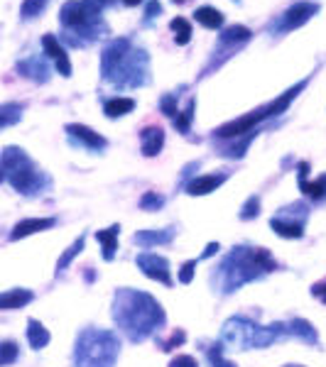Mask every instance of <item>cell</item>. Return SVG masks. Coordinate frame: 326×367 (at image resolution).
Returning <instances> with one entry per match:
<instances>
[{"label": "cell", "mask_w": 326, "mask_h": 367, "mask_svg": "<svg viewBox=\"0 0 326 367\" xmlns=\"http://www.w3.org/2000/svg\"><path fill=\"white\" fill-rule=\"evenodd\" d=\"M270 228L278 233L280 237H290V240H297L304 235V223L302 221H283V218H273Z\"/></svg>", "instance_id": "obj_17"}, {"label": "cell", "mask_w": 326, "mask_h": 367, "mask_svg": "<svg viewBox=\"0 0 326 367\" xmlns=\"http://www.w3.org/2000/svg\"><path fill=\"white\" fill-rule=\"evenodd\" d=\"M175 98H162V111H165V116L167 118H177V111H175Z\"/></svg>", "instance_id": "obj_36"}, {"label": "cell", "mask_w": 326, "mask_h": 367, "mask_svg": "<svg viewBox=\"0 0 326 367\" xmlns=\"http://www.w3.org/2000/svg\"><path fill=\"white\" fill-rule=\"evenodd\" d=\"M285 333L283 326H255L245 319H231L226 321L224 333H221V348L229 350H250V348H268Z\"/></svg>", "instance_id": "obj_4"}, {"label": "cell", "mask_w": 326, "mask_h": 367, "mask_svg": "<svg viewBox=\"0 0 326 367\" xmlns=\"http://www.w3.org/2000/svg\"><path fill=\"white\" fill-rule=\"evenodd\" d=\"M224 181H226L224 174H204L186 186V193H189V196H206V193L216 191Z\"/></svg>", "instance_id": "obj_11"}, {"label": "cell", "mask_w": 326, "mask_h": 367, "mask_svg": "<svg viewBox=\"0 0 326 367\" xmlns=\"http://www.w3.org/2000/svg\"><path fill=\"white\" fill-rule=\"evenodd\" d=\"M170 367H199V365H196V360L189 358V355H177L170 363Z\"/></svg>", "instance_id": "obj_34"}, {"label": "cell", "mask_w": 326, "mask_h": 367, "mask_svg": "<svg viewBox=\"0 0 326 367\" xmlns=\"http://www.w3.org/2000/svg\"><path fill=\"white\" fill-rule=\"evenodd\" d=\"M49 338H52V335H49V331L44 328V326L39 324V321H34V319L27 321V340H29V348H32V350H42L44 345L49 343Z\"/></svg>", "instance_id": "obj_19"}, {"label": "cell", "mask_w": 326, "mask_h": 367, "mask_svg": "<svg viewBox=\"0 0 326 367\" xmlns=\"http://www.w3.org/2000/svg\"><path fill=\"white\" fill-rule=\"evenodd\" d=\"M88 15H91V8H88L86 3L74 0V3H67L62 8V22L64 25H83L88 20Z\"/></svg>", "instance_id": "obj_16"}, {"label": "cell", "mask_w": 326, "mask_h": 367, "mask_svg": "<svg viewBox=\"0 0 326 367\" xmlns=\"http://www.w3.org/2000/svg\"><path fill=\"white\" fill-rule=\"evenodd\" d=\"M32 301V291L29 289H10L0 294V311H15L22 309Z\"/></svg>", "instance_id": "obj_12"}, {"label": "cell", "mask_w": 326, "mask_h": 367, "mask_svg": "<svg viewBox=\"0 0 326 367\" xmlns=\"http://www.w3.org/2000/svg\"><path fill=\"white\" fill-rule=\"evenodd\" d=\"M312 13H317V5H307V3H299L294 5L292 10H290L287 15H285L283 25H280V29H292V27H299L302 22H307L309 18H312Z\"/></svg>", "instance_id": "obj_13"}, {"label": "cell", "mask_w": 326, "mask_h": 367, "mask_svg": "<svg viewBox=\"0 0 326 367\" xmlns=\"http://www.w3.org/2000/svg\"><path fill=\"white\" fill-rule=\"evenodd\" d=\"M20 118H22V106L20 103H5V106H0V130L15 125Z\"/></svg>", "instance_id": "obj_23"}, {"label": "cell", "mask_w": 326, "mask_h": 367, "mask_svg": "<svg viewBox=\"0 0 326 367\" xmlns=\"http://www.w3.org/2000/svg\"><path fill=\"white\" fill-rule=\"evenodd\" d=\"M54 218H27V221H20L18 226L10 230V240H22L27 235H34V233H42V230H49L54 228Z\"/></svg>", "instance_id": "obj_8"}, {"label": "cell", "mask_w": 326, "mask_h": 367, "mask_svg": "<svg viewBox=\"0 0 326 367\" xmlns=\"http://www.w3.org/2000/svg\"><path fill=\"white\" fill-rule=\"evenodd\" d=\"M219 252V242H211V245H206L204 247V252H201V257H211V255H216Z\"/></svg>", "instance_id": "obj_38"}, {"label": "cell", "mask_w": 326, "mask_h": 367, "mask_svg": "<svg viewBox=\"0 0 326 367\" xmlns=\"http://www.w3.org/2000/svg\"><path fill=\"white\" fill-rule=\"evenodd\" d=\"M137 267L142 270V275L150 279L160 282L165 286H172V275H170V262L165 257L155 255V252H140L137 255Z\"/></svg>", "instance_id": "obj_6"}, {"label": "cell", "mask_w": 326, "mask_h": 367, "mask_svg": "<svg viewBox=\"0 0 326 367\" xmlns=\"http://www.w3.org/2000/svg\"><path fill=\"white\" fill-rule=\"evenodd\" d=\"M67 132L72 137H76V140H81L86 147H91V150H103V147L108 145L106 137H101L96 130H91V127H86V125H69Z\"/></svg>", "instance_id": "obj_10"}, {"label": "cell", "mask_w": 326, "mask_h": 367, "mask_svg": "<svg viewBox=\"0 0 326 367\" xmlns=\"http://www.w3.org/2000/svg\"><path fill=\"white\" fill-rule=\"evenodd\" d=\"M194 267H196V260L182 265V270H179V282H182V284H189V282L194 279Z\"/></svg>", "instance_id": "obj_33"}, {"label": "cell", "mask_w": 326, "mask_h": 367, "mask_svg": "<svg viewBox=\"0 0 326 367\" xmlns=\"http://www.w3.org/2000/svg\"><path fill=\"white\" fill-rule=\"evenodd\" d=\"M172 29L177 32V44H186V42H189V37H191V25L186 22L184 18L172 20Z\"/></svg>", "instance_id": "obj_27"}, {"label": "cell", "mask_w": 326, "mask_h": 367, "mask_svg": "<svg viewBox=\"0 0 326 367\" xmlns=\"http://www.w3.org/2000/svg\"><path fill=\"white\" fill-rule=\"evenodd\" d=\"M285 333L287 335H294V338H302V340H307V343H317V331L312 328V324H307V321H302V319H294V321H290L287 326H285Z\"/></svg>", "instance_id": "obj_18"}, {"label": "cell", "mask_w": 326, "mask_h": 367, "mask_svg": "<svg viewBox=\"0 0 326 367\" xmlns=\"http://www.w3.org/2000/svg\"><path fill=\"white\" fill-rule=\"evenodd\" d=\"M206 358H209L211 367H236L231 360L224 358V348H221V343L219 345H211L209 353H206Z\"/></svg>", "instance_id": "obj_28"}, {"label": "cell", "mask_w": 326, "mask_h": 367, "mask_svg": "<svg viewBox=\"0 0 326 367\" xmlns=\"http://www.w3.org/2000/svg\"><path fill=\"white\" fill-rule=\"evenodd\" d=\"M137 3H142V0H125V5H137Z\"/></svg>", "instance_id": "obj_39"}, {"label": "cell", "mask_w": 326, "mask_h": 367, "mask_svg": "<svg viewBox=\"0 0 326 367\" xmlns=\"http://www.w3.org/2000/svg\"><path fill=\"white\" fill-rule=\"evenodd\" d=\"M140 137H142V155L145 157L160 155L162 145H165V132H162V127H145Z\"/></svg>", "instance_id": "obj_14"}, {"label": "cell", "mask_w": 326, "mask_h": 367, "mask_svg": "<svg viewBox=\"0 0 326 367\" xmlns=\"http://www.w3.org/2000/svg\"><path fill=\"white\" fill-rule=\"evenodd\" d=\"M302 193L304 196H309V198H317V201H322V198H326V174L324 176H319L317 181L314 184H302Z\"/></svg>", "instance_id": "obj_25"}, {"label": "cell", "mask_w": 326, "mask_h": 367, "mask_svg": "<svg viewBox=\"0 0 326 367\" xmlns=\"http://www.w3.org/2000/svg\"><path fill=\"white\" fill-rule=\"evenodd\" d=\"M265 118H270V111L268 106L260 108V111L250 113V116H243L238 118V120L229 123V125H221L219 130H216V135L219 137H236V135H243V132H250L255 125H258L260 120H265Z\"/></svg>", "instance_id": "obj_7"}, {"label": "cell", "mask_w": 326, "mask_h": 367, "mask_svg": "<svg viewBox=\"0 0 326 367\" xmlns=\"http://www.w3.org/2000/svg\"><path fill=\"white\" fill-rule=\"evenodd\" d=\"M275 270H278V262L263 247H233V252H229V257L216 267L214 282L224 294H231Z\"/></svg>", "instance_id": "obj_2"}, {"label": "cell", "mask_w": 326, "mask_h": 367, "mask_svg": "<svg viewBox=\"0 0 326 367\" xmlns=\"http://www.w3.org/2000/svg\"><path fill=\"white\" fill-rule=\"evenodd\" d=\"M118 233H121V226H111L106 230H98L96 233V240L101 242V250H103V260L111 262L116 257L118 250Z\"/></svg>", "instance_id": "obj_15"}, {"label": "cell", "mask_w": 326, "mask_h": 367, "mask_svg": "<svg viewBox=\"0 0 326 367\" xmlns=\"http://www.w3.org/2000/svg\"><path fill=\"white\" fill-rule=\"evenodd\" d=\"M133 108H135V101L133 98H113V101H108L106 103V116L108 118H121V116H125V113H130Z\"/></svg>", "instance_id": "obj_22"}, {"label": "cell", "mask_w": 326, "mask_h": 367, "mask_svg": "<svg viewBox=\"0 0 326 367\" xmlns=\"http://www.w3.org/2000/svg\"><path fill=\"white\" fill-rule=\"evenodd\" d=\"M113 321L133 340L142 343L165 326V311L150 294L137 289H118L113 296Z\"/></svg>", "instance_id": "obj_1"}, {"label": "cell", "mask_w": 326, "mask_h": 367, "mask_svg": "<svg viewBox=\"0 0 326 367\" xmlns=\"http://www.w3.org/2000/svg\"><path fill=\"white\" fill-rule=\"evenodd\" d=\"M184 338H186V335H184V331H182V328H177V331H175V335H172L170 340H165V343H160V348L165 350V353H170V350H175L177 345H182V343H184Z\"/></svg>", "instance_id": "obj_32"}, {"label": "cell", "mask_w": 326, "mask_h": 367, "mask_svg": "<svg viewBox=\"0 0 326 367\" xmlns=\"http://www.w3.org/2000/svg\"><path fill=\"white\" fill-rule=\"evenodd\" d=\"M47 5V0H25L22 3V18H37L42 13V8Z\"/></svg>", "instance_id": "obj_29"}, {"label": "cell", "mask_w": 326, "mask_h": 367, "mask_svg": "<svg viewBox=\"0 0 326 367\" xmlns=\"http://www.w3.org/2000/svg\"><path fill=\"white\" fill-rule=\"evenodd\" d=\"M83 245H86V237H83V235H79L76 240H74V245L69 247V250L64 252L62 257H59V262H57V275H62V272L67 270V267L72 265L74 260H76V257H79V252L83 250Z\"/></svg>", "instance_id": "obj_21"}, {"label": "cell", "mask_w": 326, "mask_h": 367, "mask_svg": "<svg viewBox=\"0 0 326 367\" xmlns=\"http://www.w3.org/2000/svg\"><path fill=\"white\" fill-rule=\"evenodd\" d=\"M191 125V111H182V116L177 118V127H179L182 132H186Z\"/></svg>", "instance_id": "obj_35"}, {"label": "cell", "mask_w": 326, "mask_h": 367, "mask_svg": "<svg viewBox=\"0 0 326 367\" xmlns=\"http://www.w3.org/2000/svg\"><path fill=\"white\" fill-rule=\"evenodd\" d=\"M312 294L317 296L322 304H326V282H319V284H314L312 286Z\"/></svg>", "instance_id": "obj_37"}, {"label": "cell", "mask_w": 326, "mask_h": 367, "mask_svg": "<svg viewBox=\"0 0 326 367\" xmlns=\"http://www.w3.org/2000/svg\"><path fill=\"white\" fill-rule=\"evenodd\" d=\"M118 353H121V343H118L116 333L86 328L76 340L74 363H76V367H113Z\"/></svg>", "instance_id": "obj_3"}, {"label": "cell", "mask_w": 326, "mask_h": 367, "mask_svg": "<svg viewBox=\"0 0 326 367\" xmlns=\"http://www.w3.org/2000/svg\"><path fill=\"white\" fill-rule=\"evenodd\" d=\"M42 47H44V52H47L49 57H52L54 62H57L59 74H62V76H69V74H72V64H69L67 52H64V49L59 47L57 39H54L52 34H44V37H42Z\"/></svg>", "instance_id": "obj_9"}, {"label": "cell", "mask_w": 326, "mask_h": 367, "mask_svg": "<svg viewBox=\"0 0 326 367\" xmlns=\"http://www.w3.org/2000/svg\"><path fill=\"white\" fill-rule=\"evenodd\" d=\"M258 213H260V198L253 196V198H250V201L243 206V211H240V218H243V221H253V218L258 216Z\"/></svg>", "instance_id": "obj_31"}, {"label": "cell", "mask_w": 326, "mask_h": 367, "mask_svg": "<svg viewBox=\"0 0 326 367\" xmlns=\"http://www.w3.org/2000/svg\"><path fill=\"white\" fill-rule=\"evenodd\" d=\"M162 196H157V193H145V196L140 198V208L142 211H157V208H162Z\"/></svg>", "instance_id": "obj_30"}, {"label": "cell", "mask_w": 326, "mask_h": 367, "mask_svg": "<svg viewBox=\"0 0 326 367\" xmlns=\"http://www.w3.org/2000/svg\"><path fill=\"white\" fill-rule=\"evenodd\" d=\"M18 355H20V350H18V343H15V340H5V343H0V367L15 363Z\"/></svg>", "instance_id": "obj_26"}, {"label": "cell", "mask_w": 326, "mask_h": 367, "mask_svg": "<svg viewBox=\"0 0 326 367\" xmlns=\"http://www.w3.org/2000/svg\"><path fill=\"white\" fill-rule=\"evenodd\" d=\"M196 20H199L204 27H214V29L224 25V15L216 8H199L196 10Z\"/></svg>", "instance_id": "obj_24"}, {"label": "cell", "mask_w": 326, "mask_h": 367, "mask_svg": "<svg viewBox=\"0 0 326 367\" xmlns=\"http://www.w3.org/2000/svg\"><path fill=\"white\" fill-rule=\"evenodd\" d=\"M175 237V230H140L135 235L137 245H145V247H155V245H165Z\"/></svg>", "instance_id": "obj_20"}, {"label": "cell", "mask_w": 326, "mask_h": 367, "mask_svg": "<svg viewBox=\"0 0 326 367\" xmlns=\"http://www.w3.org/2000/svg\"><path fill=\"white\" fill-rule=\"evenodd\" d=\"M0 169H3V174L8 172L10 184H13L20 193H34L39 176H37V169H34L32 162L25 157L22 150L8 147V150L3 152V160H0Z\"/></svg>", "instance_id": "obj_5"}]
</instances>
